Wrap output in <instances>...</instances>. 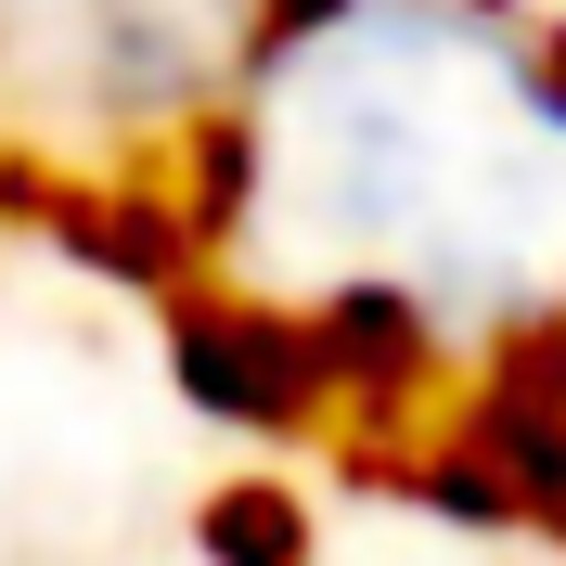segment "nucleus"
<instances>
[{
    "instance_id": "obj_1",
    "label": "nucleus",
    "mask_w": 566,
    "mask_h": 566,
    "mask_svg": "<svg viewBox=\"0 0 566 566\" xmlns=\"http://www.w3.org/2000/svg\"><path fill=\"white\" fill-rule=\"evenodd\" d=\"M168 360H180V387L207 399V412H232V424H322L335 412L310 322L271 310V296H180Z\"/></svg>"
}]
</instances>
